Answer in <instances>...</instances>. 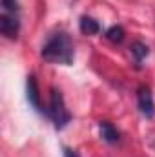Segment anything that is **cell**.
Segmentation results:
<instances>
[{"label":"cell","instance_id":"obj_2","mask_svg":"<svg viewBox=\"0 0 155 157\" xmlns=\"http://www.w3.org/2000/svg\"><path fill=\"white\" fill-rule=\"evenodd\" d=\"M49 115L53 119V124L57 130H62L70 121L71 115L70 112L66 110V104H64V97L59 90H51V95H49Z\"/></svg>","mask_w":155,"mask_h":157},{"label":"cell","instance_id":"obj_1","mask_svg":"<svg viewBox=\"0 0 155 157\" xmlns=\"http://www.w3.org/2000/svg\"><path fill=\"white\" fill-rule=\"evenodd\" d=\"M40 55L47 62H57V64H66L68 66V64L73 62V57H75L73 42L66 33H55L42 46Z\"/></svg>","mask_w":155,"mask_h":157},{"label":"cell","instance_id":"obj_10","mask_svg":"<svg viewBox=\"0 0 155 157\" xmlns=\"http://www.w3.org/2000/svg\"><path fill=\"white\" fill-rule=\"evenodd\" d=\"M2 6L9 13H17L18 11V0H2Z\"/></svg>","mask_w":155,"mask_h":157},{"label":"cell","instance_id":"obj_9","mask_svg":"<svg viewBox=\"0 0 155 157\" xmlns=\"http://www.w3.org/2000/svg\"><path fill=\"white\" fill-rule=\"evenodd\" d=\"M106 39L112 40V42H115V44L122 42V40H124V29H122L120 26H113V28H110V29L106 31Z\"/></svg>","mask_w":155,"mask_h":157},{"label":"cell","instance_id":"obj_7","mask_svg":"<svg viewBox=\"0 0 155 157\" xmlns=\"http://www.w3.org/2000/svg\"><path fill=\"white\" fill-rule=\"evenodd\" d=\"M78 28H80V31H82L84 35H97V33L100 31L99 22H97V20H93L91 17H82V18H80Z\"/></svg>","mask_w":155,"mask_h":157},{"label":"cell","instance_id":"obj_5","mask_svg":"<svg viewBox=\"0 0 155 157\" xmlns=\"http://www.w3.org/2000/svg\"><path fill=\"white\" fill-rule=\"evenodd\" d=\"M26 93H28L29 104H31L35 110H40V93H39V86H37V78H35V75H28Z\"/></svg>","mask_w":155,"mask_h":157},{"label":"cell","instance_id":"obj_4","mask_svg":"<svg viewBox=\"0 0 155 157\" xmlns=\"http://www.w3.org/2000/svg\"><path fill=\"white\" fill-rule=\"evenodd\" d=\"M18 29H20V24H18L17 17H11V15L0 17V31H2V35H6L7 39H17Z\"/></svg>","mask_w":155,"mask_h":157},{"label":"cell","instance_id":"obj_8","mask_svg":"<svg viewBox=\"0 0 155 157\" xmlns=\"http://www.w3.org/2000/svg\"><path fill=\"white\" fill-rule=\"evenodd\" d=\"M131 55L135 57V60L137 62H141L144 57H148V53H150V49H148V46L146 44H142V42H133L131 44Z\"/></svg>","mask_w":155,"mask_h":157},{"label":"cell","instance_id":"obj_6","mask_svg":"<svg viewBox=\"0 0 155 157\" xmlns=\"http://www.w3.org/2000/svg\"><path fill=\"white\" fill-rule=\"evenodd\" d=\"M99 130H100V137L106 141V143H110V144H115L117 141H119V132L115 130V126L112 124V122H100L99 124Z\"/></svg>","mask_w":155,"mask_h":157},{"label":"cell","instance_id":"obj_11","mask_svg":"<svg viewBox=\"0 0 155 157\" xmlns=\"http://www.w3.org/2000/svg\"><path fill=\"white\" fill-rule=\"evenodd\" d=\"M64 157H78V154L75 150H70V148H64Z\"/></svg>","mask_w":155,"mask_h":157},{"label":"cell","instance_id":"obj_3","mask_svg":"<svg viewBox=\"0 0 155 157\" xmlns=\"http://www.w3.org/2000/svg\"><path fill=\"white\" fill-rule=\"evenodd\" d=\"M137 102H139V110H141L142 115L153 117L155 102H153V95H152V91H150L148 86H141L137 90Z\"/></svg>","mask_w":155,"mask_h":157}]
</instances>
